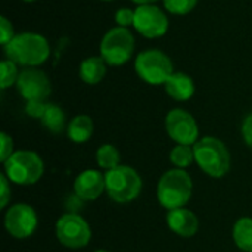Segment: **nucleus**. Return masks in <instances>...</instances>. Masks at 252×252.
Returning a JSON list of instances; mask_svg holds the SVG:
<instances>
[{"label": "nucleus", "mask_w": 252, "mask_h": 252, "mask_svg": "<svg viewBox=\"0 0 252 252\" xmlns=\"http://www.w3.org/2000/svg\"><path fill=\"white\" fill-rule=\"evenodd\" d=\"M242 137L245 143L252 148V114H250L242 123Z\"/></svg>", "instance_id": "nucleus-29"}, {"label": "nucleus", "mask_w": 252, "mask_h": 252, "mask_svg": "<svg viewBox=\"0 0 252 252\" xmlns=\"http://www.w3.org/2000/svg\"><path fill=\"white\" fill-rule=\"evenodd\" d=\"M192 179L185 170H170L158 182V201L168 211L183 208L192 196Z\"/></svg>", "instance_id": "nucleus-3"}, {"label": "nucleus", "mask_w": 252, "mask_h": 252, "mask_svg": "<svg viewBox=\"0 0 252 252\" xmlns=\"http://www.w3.org/2000/svg\"><path fill=\"white\" fill-rule=\"evenodd\" d=\"M4 164L6 177L21 186H30L37 183L44 171V164L41 158L31 151H18L13 152Z\"/></svg>", "instance_id": "nucleus-4"}, {"label": "nucleus", "mask_w": 252, "mask_h": 252, "mask_svg": "<svg viewBox=\"0 0 252 252\" xmlns=\"http://www.w3.org/2000/svg\"><path fill=\"white\" fill-rule=\"evenodd\" d=\"M165 9L174 15H186L192 12L198 3V0H162Z\"/></svg>", "instance_id": "nucleus-23"}, {"label": "nucleus", "mask_w": 252, "mask_h": 252, "mask_svg": "<svg viewBox=\"0 0 252 252\" xmlns=\"http://www.w3.org/2000/svg\"><path fill=\"white\" fill-rule=\"evenodd\" d=\"M4 53L7 59L16 65L31 68L38 66L47 61L50 47L44 35L37 32H21L16 34L10 43L4 46Z\"/></svg>", "instance_id": "nucleus-1"}, {"label": "nucleus", "mask_w": 252, "mask_h": 252, "mask_svg": "<svg viewBox=\"0 0 252 252\" xmlns=\"http://www.w3.org/2000/svg\"><path fill=\"white\" fill-rule=\"evenodd\" d=\"M105 185L109 198L118 204H127L136 199L142 190V179L137 171L127 165H118L108 170Z\"/></svg>", "instance_id": "nucleus-5"}, {"label": "nucleus", "mask_w": 252, "mask_h": 252, "mask_svg": "<svg viewBox=\"0 0 252 252\" xmlns=\"http://www.w3.org/2000/svg\"><path fill=\"white\" fill-rule=\"evenodd\" d=\"M94 252H109V251H106V250H97V251H94Z\"/></svg>", "instance_id": "nucleus-32"}, {"label": "nucleus", "mask_w": 252, "mask_h": 252, "mask_svg": "<svg viewBox=\"0 0 252 252\" xmlns=\"http://www.w3.org/2000/svg\"><path fill=\"white\" fill-rule=\"evenodd\" d=\"M56 238L58 241L71 250L83 248L89 244L92 238L90 226L87 221L77 214H65L56 221Z\"/></svg>", "instance_id": "nucleus-8"}, {"label": "nucleus", "mask_w": 252, "mask_h": 252, "mask_svg": "<svg viewBox=\"0 0 252 252\" xmlns=\"http://www.w3.org/2000/svg\"><path fill=\"white\" fill-rule=\"evenodd\" d=\"M22 1H25V3H32V1H35V0H22Z\"/></svg>", "instance_id": "nucleus-31"}, {"label": "nucleus", "mask_w": 252, "mask_h": 252, "mask_svg": "<svg viewBox=\"0 0 252 252\" xmlns=\"http://www.w3.org/2000/svg\"><path fill=\"white\" fill-rule=\"evenodd\" d=\"M193 152L196 164L211 177L220 179L230 170V152L216 137H202L193 145Z\"/></svg>", "instance_id": "nucleus-2"}, {"label": "nucleus", "mask_w": 252, "mask_h": 252, "mask_svg": "<svg viewBox=\"0 0 252 252\" xmlns=\"http://www.w3.org/2000/svg\"><path fill=\"white\" fill-rule=\"evenodd\" d=\"M0 139H1V146H0V161L4 162L9 159V157L13 154V140L12 137L7 134V133H1L0 134Z\"/></svg>", "instance_id": "nucleus-27"}, {"label": "nucleus", "mask_w": 252, "mask_h": 252, "mask_svg": "<svg viewBox=\"0 0 252 252\" xmlns=\"http://www.w3.org/2000/svg\"><path fill=\"white\" fill-rule=\"evenodd\" d=\"M38 224L37 213L27 204L12 205L4 217V227L7 233L16 239H25L31 236Z\"/></svg>", "instance_id": "nucleus-11"}, {"label": "nucleus", "mask_w": 252, "mask_h": 252, "mask_svg": "<svg viewBox=\"0 0 252 252\" xmlns=\"http://www.w3.org/2000/svg\"><path fill=\"white\" fill-rule=\"evenodd\" d=\"M46 102H43V100H30V102H27V105H25V112H27V115H30L31 118H38V120H41V117H43V114H44V111H46Z\"/></svg>", "instance_id": "nucleus-26"}, {"label": "nucleus", "mask_w": 252, "mask_h": 252, "mask_svg": "<svg viewBox=\"0 0 252 252\" xmlns=\"http://www.w3.org/2000/svg\"><path fill=\"white\" fill-rule=\"evenodd\" d=\"M233 241L239 250L252 252V219L242 217L233 226Z\"/></svg>", "instance_id": "nucleus-18"}, {"label": "nucleus", "mask_w": 252, "mask_h": 252, "mask_svg": "<svg viewBox=\"0 0 252 252\" xmlns=\"http://www.w3.org/2000/svg\"><path fill=\"white\" fill-rule=\"evenodd\" d=\"M167 224L171 229V232H174L176 235L183 236V238L193 236L199 229L198 217L190 210H186L185 207L168 211Z\"/></svg>", "instance_id": "nucleus-14"}, {"label": "nucleus", "mask_w": 252, "mask_h": 252, "mask_svg": "<svg viewBox=\"0 0 252 252\" xmlns=\"http://www.w3.org/2000/svg\"><path fill=\"white\" fill-rule=\"evenodd\" d=\"M106 189L105 176L96 170H86L74 182V192L84 201L97 199Z\"/></svg>", "instance_id": "nucleus-13"}, {"label": "nucleus", "mask_w": 252, "mask_h": 252, "mask_svg": "<svg viewBox=\"0 0 252 252\" xmlns=\"http://www.w3.org/2000/svg\"><path fill=\"white\" fill-rule=\"evenodd\" d=\"M115 22L118 24V27H130L134 24V10L128 9V7H121L117 10L115 13Z\"/></svg>", "instance_id": "nucleus-25"}, {"label": "nucleus", "mask_w": 252, "mask_h": 252, "mask_svg": "<svg viewBox=\"0 0 252 252\" xmlns=\"http://www.w3.org/2000/svg\"><path fill=\"white\" fill-rule=\"evenodd\" d=\"M9 179L6 177V174H1L0 176V186H1V192H0V196H1V201H0V208H6V205L9 204V199H10V186H9Z\"/></svg>", "instance_id": "nucleus-28"}, {"label": "nucleus", "mask_w": 252, "mask_h": 252, "mask_svg": "<svg viewBox=\"0 0 252 252\" xmlns=\"http://www.w3.org/2000/svg\"><path fill=\"white\" fill-rule=\"evenodd\" d=\"M134 69L143 81L154 86L165 84L174 72L171 59L158 49H149L139 53L134 61Z\"/></svg>", "instance_id": "nucleus-7"}, {"label": "nucleus", "mask_w": 252, "mask_h": 252, "mask_svg": "<svg viewBox=\"0 0 252 252\" xmlns=\"http://www.w3.org/2000/svg\"><path fill=\"white\" fill-rule=\"evenodd\" d=\"M170 161L176 165V168L183 170V168L189 167L195 161L193 148H190L188 145H177L176 148H173V151L170 154Z\"/></svg>", "instance_id": "nucleus-21"}, {"label": "nucleus", "mask_w": 252, "mask_h": 252, "mask_svg": "<svg viewBox=\"0 0 252 252\" xmlns=\"http://www.w3.org/2000/svg\"><path fill=\"white\" fill-rule=\"evenodd\" d=\"M15 31H13V25L12 22L6 18V16H1L0 18V43L1 46H6L10 43V40L15 37Z\"/></svg>", "instance_id": "nucleus-24"}, {"label": "nucleus", "mask_w": 252, "mask_h": 252, "mask_svg": "<svg viewBox=\"0 0 252 252\" xmlns=\"http://www.w3.org/2000/svg\"><path fill=\"white\" fill-rule=\"evenodd\" d=\"M133 27L146 38H158L168 31V18L158 6L142 4L134 9Z\"/></svg>", "instance_id": "nucleus-10"}, {"label": "nucleus", "mask_w": 252, "mask_h": 252, "mask_svg": "<svg viewBox=\"0 0 252 252\" xmlns=\"http://www.w3.org/2000/svg\"><path fill=\"white\" fill-rule=\"evenodd\" d=\"M106 65L102 56H90L80 63V78L87 84H97L106 75Z\"/></svg>", "instance_id": "nucleus-16"}, {"label": "nucleus", "mask_w": 252, "mask_h": 252, "mask_svg": "<svg viewBox=\"0 0 252 252\" xmlns=\"http://www.w3.org/2000/svg\"><path fill=\"white\" fill-rule=\"evenodd\" d=\"M40 121L44 128H47L49 131H52L55 134L62 133L65 128V114H63L62 108L55 103L46 105V111Z\"/></svg>", "instance_id": "nucleus-19"}, {"label": "nucleus", "mask_w": 252, "mask_h": 252, "mask_svg": "<svg viewBox=\"0 0 252 252\" xmlns=\"http://www.w3.org/2000/svg\"><path fill=\"white\" fill-rule=\"evenodd\" d=\"M96 159L100 168L112 170L120 165V152L114 145H102L96 152Z\"/></svg>", "instance_id": "nucleus-20"}, {"label": "nucleus", "mask_w": 252, "mask_h": 252, "mask_svg": "<svg viewBox=\"0 0 252 252\" xmlns=\"http://www.w3.org/2000/svg\"><path fill=\"white\" fill-rule=\"evenodd\" d=\"M134 35L128 28L115 27L100 41V56L111 66L124 65L134 52Z\"/></svg>", "instance_id": "nucleus-6"}, {"label": "nucleus", "mask_w": 252, "mask_h": 252, "mask_svg": "<svg viewBox=\"0 0 252 252\" xmlns=\"http://www.w3.org/2000/svg\"><path fill=\"white\" fill-rule=\"evenodd\" d=\"M165 128L168 136L177 145L192 146L198 142V124L195 118L185 109H171L165 118Z\"/></svg>", "instance_id": "nucleus-9"}, {"label": "nucleus", "mask_w": 252, "mask_h": 252, "mask_svg": "<svg viewBox=\"0 0 252 252\" xmlns=\"http://www.w3.org/2000/svg\"><path fill=\"white\" fill-rule=\"evenodd\" d=\"M19 77L18 65L10 59H4L0 62V87L4 90L12 84H16Z\"/></svg>", "instance_id": "nucleus-22"}, {"label": "nucleus", "mask_w": 252, "mask_h": 252, "mask_svg": "<svg viewBox=\"0 0 252 252\" xmlns=\"http://www.w3.org/2000/svg\"><path fill=\"white\" fill-rule=\"evenodd\" d=\"M164 86L168 96L179 102L189 100L195 93V83L192 77L185 72H173Z\"/></svg>", "instance_id": "nucleus-15"}, {"label": "nucleus", "mask_w": 252, "mask_h": 252, "mask_svg": "<svg viewBox=\"0 0 252 252\" xmlns=\"http://www.w3.org/2000/svg\"><path fill=\"white\" fill-rule=\"evenodd\" d=\"M103 1H112V0H103Z\"/></svg>", "instance_id": "nucleus-33"}, {"label": "nucleus", "mask_w": 252, "mask_h": 252, "mask_svg": "<svg viewBox=\"0 0 252 252\" xmlns=\"http://www.w3.org/2000/svg\"><path fill=\"white\" fill-rule=\"evenodd\" d=\"M93 121L89 115H77L68 124V137L75 143L87 142L93 134Z\"/></svg>", "instance_id": "nucleus-17"}, {"label": "nucleus", "mask_w": 252, "mask_h": 252, "mask_svg": "<svg viewBox=\"0 0 252 252\" xmlns=\"http://www.w3.org/2000/svg\"><path fill=\"white\" fill-rule=\"evenodd\" d=\"M131 1H134L136 4L142 6V4H154L157 0H131Z\"/></svg>", "instance_id": "nucleus-30"}, {"label": "nucleus", "mask_w": 252, "mask_h": 252, "mask_svg": "<svg viewBox=\"0 0 252 252\" xmlns=\"http://www.w3.org/2000/svg\"><path fill=\"white\" fill-rule=\"evenodd\" d=\"M16 87L19 94L27 100H46L52 92L50 80L47 74L35 66L25 68L19 72Z\"/></svg>", "instance_id": "nucleus-12"}]
</instances>
